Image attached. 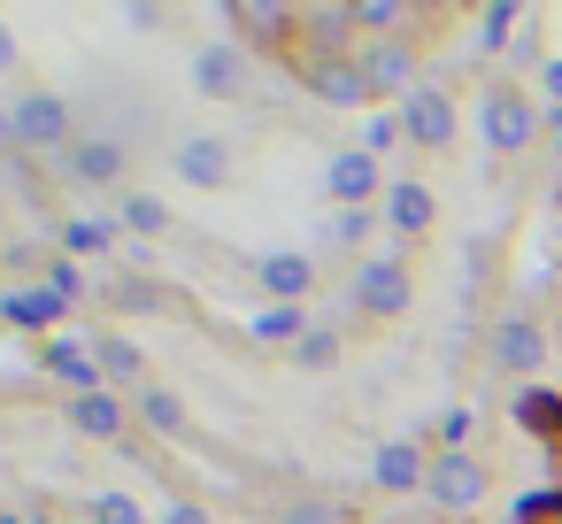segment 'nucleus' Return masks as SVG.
<instances>
[{"mask_svg": "<svg viewBox=\"0 0 562 524\" xmlns=\"http://www.w3.org/2000/svg\"><path fill=\"white\" fill-rule=\"evenodd\" d=\"M70 424H78L86 439H124L139 416H132V401H124L116 386H101V393H70Z\"/></svg>", "mask_w": 562, "mask_h": 524, "instance_id": "21", "label": "nucleus"}, {"mask_svg": "<svg viewBox=\"0 0 562 524\" xmlns=\"http://www.w3.org/2000/svg\"><path fill=\"white\" fill-rule=\"evenodd\" d=\"M431 455H439V447H424L416 432H393V439H378V455H370V486L393 493V501H408V493H424Z\"/></svg>", "mask_w": 562, "mask_h": 524, "instance_id": "9", "label": "nucleus"}, {"mask_svg": "<svg viewBox=\"0 0 562 524\" xmlns=\"http://www.w3.org/2000/svg\"><path fill=\"white\" fill-rule=\"evenodd\" d=\"M86 193H124V170H132V147L116 140V132H86L78 147H70V163H63Z\"/></svg>", "mask_w": 562, "mask_h": 524, "instance_id": "12", "label": "nucleus"}, {"mask_svg": "<svg viewBox=\"0 0 562 524\" xmlns=\"http://www.w3.org/2000/svg\"><path fill=\"white\" fill-rule=\"evenodd\" d=\"M86 516H93V524H155L132 493H93V501H86Z\"/></svg>", "mask_w": 562, "mask_h": 524, "instance_id": "28", "label": "nucleus"}, {"mask_svg": "<svg viewBox=\"0 0 562 524\" xmlns=\"http://www.w3.org/2000/svg\"><path fill=\"white\" fill-rule=\"evenodd\" d=\"M508 416H516L524 439H539L547 455H562V393H554V386H516Z\"/></svg>", "mask_w": 562, "mask_h": 524, "instance_id": "19", "label": "nucleus"}, {"mask_svg": "<svg viewBox=\"0 0 562 524\" xmlns=\"http://www.w3.org/2000/svg\"><path fill=\"white\" fill-rule=\"evenodd\" d=\"M40 363H47V378H55V386H70V393H101V386H109V370H101L93 339H63V332H55Z\"/></svg>", "mask_w": 562, "mask_h": 524, "instance_id": "18", "label": "nucleus"}, {"mask_svg": "<svg viewBox=\"0 0 562 524\" xmlns=\"http://www.w3.org/2000/svg\"><path fill=\"white\" fill-rule=\"evenodd\" d=\"M116 224H124L132 239H162L178 216H170V201H162V193H139V186H124V193H116Z\"/></svg>", "mask_w": 562, "mask_h": 524, "instance_id": "24", "label": "nucleus"}, {"mask_svg": "<svg viewBox=\"0 0 562 524\" xmlns=\"http://www.w3.org/2000/svg\"><path fill=\"white\" fill-rule=\"evenodd\" d=\"M278 524H347V509L339 501H285Z\"/></svg>", "mask_w": 562, "mask_h": 524, "instance_id": "32", "label": "nucleus"}, {"mask_svg": "<svg viewBox=\"0 0 562 524\" xmlns=\"http://www.w3.org/2000/svg\"><path fill=\"white\" fill-rule=\"evenodd\" d=\"M9 116H16V147L40 155V163H70V147L86 140L78 109H70L63 93H47V86H24V93L9 101Z\"/></svg>", "mask_w": 562, "mask_h": 524, "instance_id": "1", "label": "nucleus"}, {"mask_svg": "<svg viewBox=\"0 0 562 524\" xmlns=\"http://www.w3.org/2000/svg\"><path fill=\"white\" fill-rule=\"evenodd\" d=\"M355 63L370 70L378 101H385V93L401 101V93H416V86H424V78H416V70H424V63H416V40H355Z\"/></svg>", "mask_w": 562, "mask_h": 524, "instance_id": "13", "label": "nucleus"}, {"mask_svg": "<svg viewBox=\"0 0 562 524\" xmlns=\"http://www.w3.org/2000/svg\"><path fill=\"white\" fill-rule=\"evenodd\" d=\"M477 9H493V0H431V16H447V24L454 16H477Z\"/></svg>", "mask_w": 562, "mask_h": 524, "instance_id": "38", "label": "nucleus"}, {"mask_svg": "<svg viewBox=\"0 0 562 524\" xmlns=\"http://www.w3.org/2000/svg\"><path fill=\"white\" fill-rule=\"evenodd\" d=\"M516 524H562V486H531L516 501Z\"/></svg>", "mask_w": 562, "mask_h": 524, "instance_id": "31", "label": "nucleus"}, {"mask_svg": "<svg viewBox=\"0 0 562 524\" xmlns=\"http://www.w3.org/2000/svg\"><path fill=\"white\" fill-rule=\"evenodd\" d=\"M247 270H255V286L270 301H301L308 309V293H316V255H301V247H262Z\"/></svg>", "mask_w": 562, "mask_h": 524, "instance_id": "14", "label": "nucleus"}, {"mask_svg": "<svg viewBox=\"0 0 562 524\" xmlns=\"http://www.w3.org/2000/svg\"><path fill=\"white\" fill-rule=\"evenodd\" d=\"M308 324H316V316H308L301 301H262V309L247 316V332H255L262 347H301V339H308Z\"/></svg>", "mask_w": 562, "mask_h": 524, "instance_id": "23", "label": "nucleus"}, {"mask_svg": "<svg viewBox=\"0 0 562 524\" xmlns=\"http://www.w3.org/2000/svg\"><path fill=\"white\" fill-rule=\"evenodd\" d=\"M193 93L201 101H239L247 93V47L239 40H209L193 55Z\"/></svg>", "mask_w": 562, "mask_h": 524, "instance_id": "15", "label": "nucleus"}, {"mask_svg": "<svg viewBox=\"0 0 562 524\" xmlns=\"http://www.w3.org/2000/svg\"><path fill=\"white\" fill-rule=\"evenodd\" d=\"M170 170H178V186L216 193V186H232L239 155H232V140H224V132H178V140H170Z\"/></svg>", "mask_w": 562, "mask_h": 524, "instance_id": "8", "label": "nucleus"}, {"mask_svg": "<svg viewBox=\"0 0 562 524\" xmlns=\"http://www.w3.org/2000/svg\"><path fill=\"white\" fill-rule=\"evenodd\" d=\"M477 132H485L493 155H524V147L547 132V109H539V93H524L516 78H493V86L477 93Z\"/></svg>", "mask_w": 562, "mask_h": 524, "instance_id": "2", "label": "nucleus"}, {"mask_svg": "<svg viewBox=\"0 0 562 524\" xmlns=\"http://www.w3.org/2000/svg\"><path fill=\"white\" fill-rule=\"evenodd\" d=\"M401 132L424 147V155H439V147H454V132H462V109H454V93L439 86V78H424L416 93H401Z\"/></svg>", "mask_w": 562, "mask_h": 524, "instance_id": "7", "label": "nucleus"}, {"mask_svg": "<svg viewBox=\"0 0 562 524\" xmlns=\"http://www.w3.org/2000/svg\"><path fill=\"white\" fill-rule=\"evenodd\" d=\"M63 247H70V255H109V247H116V216H109V224H101V216L63 224Z\"/></svg>", "mask_w": 562, "mask_h": 524, "instance_id": "27", "label": "nucleus"}, {"mask_svg": "<svg viewBox=\"0 0 562 524\" xmlns=\"http://www.w3.org/2000/svg\"><path fill=\"white\" fill-rule=\"evenodd\" d=\"M339 355H347L339 324H308V339L293 347V363H301V370H339Z\"/></svg>", "mask_w": 562, "mask_h": 524, "instance_id": "26", "label": "nucleus"}, {"mask_svg": "<svg viewBox=\"0 0 562 524\" xmlns=\"http://www.w3.org/2000/svg\"><path fill=\"white\" fill-rule=\"evenodd\" d=\"M9 70H16V32L0 24V78H9Z\"/></svg>", "mask_w": 562, "mask_h": 524, "instance_id": "39", "label": "nucleus"}, {"mask_svg": "<svg viewBox=\"0 0 562 524\" xmlns=\"http://www.w3.org/2000/svg\"><path fill=\"white\" fill-rule=\"evenodd\" d=\"M224 16H232L239 47H270V55H293V24H301V0H224Z\"/></svg>", "mask_w": 562, "mask_h": 524, "instance_id": "10", "label": "nucleus"}, {"mask_svg": "<svg viewBox=\"0 0 562 524\" xmlns=\"http://www.w3.org/2000/svg\"><path fill=\"white\" fill-rule=\"evenodd\" d=\"M124 16H132V32H155V24H162L155 0H124Z\"/></svg>", "mask_w": 562, "mask_h": 524, "instance_id": "37", "label": "nucleus"}, {"mask_svg": "<svg viewBox=\"0 0 562 524\" xmlns=\"http://www.w3.org/2000/svg\"><path fill=\"white\" fill-rule=\"evenodd\" d=\"M370 224H378L370 209H331V247H362L370 255Z\"/></svg>", "mask_w": 562, "mask_h": 524, "instance_id": "30", "label": "nucleus"}, {"mask_svg": "<svg viewBox=\"0 0 562 524\" xmlns=\"http://www.w3.org/2000/svg\"><path fill=\"white\" fill-rule=\"evenodd\" d=\"M385 224H393V239H431V224H439L431 186L424 178H393L385 186Z\"/></svg>", "mask_w": 562, "mask_h": 524, "instance_id": "17", "label": "nucleus"}, {"mask_svg": "<svg viewBox=\"0 0 562 524\" xmlns=\"http://www.w3.org/2000/svg\"><path fill=\"white\" fill-rule=\"evenodd\" d=\"M470 424H477L470 409H447V416H439V447H462V439H470Z\"/></svg>", "mask_w": 562, "mask_h": 524, "instance_id": "34", "label": "nucleus"}, {"mask_svg": "<svg viewBox=\"0 0 562 524\" xmlns=\"http://www.w3.org/2000/svg\"><path fill=\"white\" fill-rule=\"evenodd\" d=\"M401 140H408V132H401V116H385V109H378V116H362V155H378V163H385Z\"/></svg>", "mask_w": 562, "mask_h": 524, "instance_id": "29", "label": "nucleus"}, {"mask_svg": "<svg viewBox=\"0 0 562 524\" xmlns=\"http://www.w3.org/2000/svg\"><path fill=\"white\" fill-rule=\"evenodd\" d=\"M355 316L370 324H401L416 309V278H408V255H355Z\"/></svg>", "mask_w": 562, "mask_h": 524, "instance_id": "3", "label": "nucleus"}, {"mask_svg": "<svg viewBox=\"0 0 562 524\" xmlns=\"http://www.w3.org/2000/svg\"><path fill=\"white\" fill-rule=\"evenodd\" d=\"M93 355H101V370H109V386H116V393H139V386H155V370H147L139 339H124V332H93Z\"/></svg>", "mask_w": 562, "mask_h": 524, "instance_id": "22", "label": "nucleus"}, {"mask_svg": "<svg viewBox=\"0 0 562 524\" xmlns=\"http://www.w3.org/2000/svg\"><path fill=\"white\" fill-rule=\"evenodd\" d=\"M16 147V116H9V101H0V155Z\"/></svg>", "mask_w": 562, "mask_h": 524, "instance_id": "40", "label": "nucleus"}, {"mask_svg": "<svg viewBox=\"0 0 562 524\" xmlns=\"http://www.w3.org/2000/svg\"><path fill=\"white\" fill-rule=\"evenodd\" d=\"M132 416H139L147 432L178 439V432H186V393H170V386L155 378V386H139V393H132Z\"/></svg>", "mask_w": 562, "mask_h": 524, "instance_id": "25", "label": "nucleus"}, {"mask_svg": "<svg viewBox=\"0 0 562 524\" xmlns=\"http://www.w3.org/2000/svg\"><path fill=\"white\" fill-rule=\"evenodd\" d=\"M539 101H547V109H562V55L539 70Z\"/></svg>", "mask_w": 562, "mask_h": 524, "instance_id": "36", "label": "nucleus"}, {"mask_svg": "<svg viewBox=\"0 0 562 524\" xmlns=\"http://www.w3.org/2000/svg\"><path fill=\"white\" fill-rule=\"evenodd\" d=\"M485 363H493L501 378H516V386H539V378H547V316H531V309L493 316V332H485Z\"/></svg>", "mask_w": 562, "mask_h": 524, "instance_id": "4", "label": "nucleus"}, {"mask_svg": "<svg viewBox=\"0 0 562 524\" xmlns=\"http://www.w3.org/2000/svg\"><path fill=\"white\" fill-rule=\"evenodd\" d=\"M47 286H55L63 301H78V263H70V255H55V263H47Z\"/></svg>", "mask_w": 562, "mask_h": 524, "instance_id": "33", "label": "nucleus"}, {"mask_svg": "<svg viewBox=\"0 0 562 524\" xmlns=\"http://www.w3.org/2000/svg\"><path fill=\"white\" fill-rule=\"evenodd\" d=\"M355 40H416V16H424V0H339Z\"/></svg>", "mask_w": 562, "mask_h": 524, "instance_id": "16", "label": "nucleus"}, {"mask_svg": "<svg viewBox=\"0 0 562 524\" xmlns=\"http://www.w3.org/2000/svg\"><path fill=\"white\" fill-rule=\"evenodd\" d=\"M385 163L378 155H362V147H339L331 163H324V201L331 209H370V201H385Z\"/></svg>", "mask_w": 562, "mask_h": 524, "instance_id": "11", "label": "nucleus"}, {"mask_svg": "<svg viewBox=\"0 0 562 524\" xmlns=\"http://www.w3.org/2000/svg\"><path fill=\"white\" fill-rule=\"evenodd\" d=\"M424 501H431L439 516H470V509L493 501V470H485L470 447H439V455H431V478H424Z\"/></svg>", "mask_w": 562, "mask_h": 524, "instance_id": "5", "label": "nucleus"}, {"mask_svg": "<svg viewBox=\"0 0 562 524\" xmlns=\"http://www.w3.org/2000/svg\"><path fill=\"white\" fill-rule=\"evenodd\" d=\"M155 524H216V516H209V509H201V501H170V509H162V516H155Z\"/></svg>", "mask_w": 562, "mask_h": 524, "instance_id": "35", "label": "nucleus"}, {"mask_svg": "<svg viewBox=\"0 0 562 524\" xmlns=\"http://www.w3.org/2000/svg\"><path fill=\"white\" fill-rule=\"evenodd\" d=\"M0 316H9L16 332H47V339H55V324L70 316V301L40 278V286H9V293H0Z\"/></svg>", "mask_w": 562, "mask_h": 524, "instance_id": "20", "label": "nucleus"}, {"mask_svg": "<svg viewBox=\"0 0 562 524\" xmlns=\"http://www.w3.org/2000/svg\"><path fill=\"white\" fill-rule=\"evenodd\" d=\"M293 86H308L324 109H370V101H378V86H370V70L355 63V47H347V55H293Z\"/></svg>", "mask_w": 562, "mask_h": 524, "instance_id": "6", "label": "nucleus"}, {"mask_svg": "<svg viewBox=\"0 0 562 524\" xmlns=\"http://www.w3.org/2000/svg\"><path fill=\"white\" fill-rule=\"evenodd\" d=\"M547 140H554V147H562V109H547Z\"/></svg>", "mask_w": 562, "mask_h": 524, "instance_id": "41", "label": "nucleus"}]
</instances>
